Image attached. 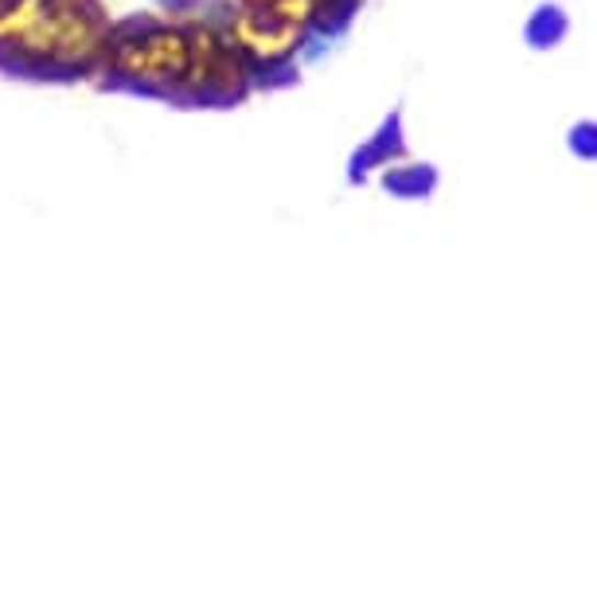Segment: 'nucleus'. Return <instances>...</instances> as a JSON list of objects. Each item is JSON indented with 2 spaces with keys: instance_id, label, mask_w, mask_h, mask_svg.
<instances>
[{
  "instance_id": "nucleus-1",
  "label": "nucleus",
  "mask_w": 597,
  "mask_h": 597,
  "mask_svg": "<svg viewBox=\"0 0 597 597\" xmlns=\"http://www.w3.org/2000/svg\"><path fill=\"white\" fill-rule=\"evenodd\" d=\"M566 32H571V16H566L559 4H539L523 27L527 44L536 47V52H554V47L566 40Z\"/></svg>"
},
{
  "instance_id": "nucleus-2",
  "label": "nucleus",
  "mask_w": 597,
  "mask_h": 597,
  "mask_svg": "<svg viewBox=\"0 0 597 597\" xmlns=\"http://www.w3.org/2000/svg\"><path fill=\"white\" fill-rule=\"evenodd\" d=\"M566 149L586 165H597V122H578L566 133Z\"/></svg>"
}]
</instances>
